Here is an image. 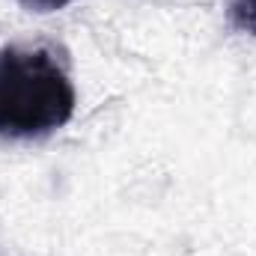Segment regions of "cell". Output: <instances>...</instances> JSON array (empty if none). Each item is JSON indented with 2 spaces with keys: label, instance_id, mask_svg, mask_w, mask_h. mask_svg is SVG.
I'll use <instances>...</instances> for the list:
<instances>
[{
  "label": "cell",
  "instance_id": "obj_1",
  "mask_svg": "<svg viewBox=\"0 0 256 256\" xmlns=\"http://www.w3.org/2000/svg\"><path fill=\"white\" fill-rule=\"evenodd\" d=\"M78 96L48 48H0V137L39 140L63 128Z\"/></svg>",
  "mask_w": 256,
  "mask_h": 256
},
{
  "label": "cell",
  "instance_id": "obj_2",
  "mask_svg": "<svg viewBox=\"0 0 256 256\" xmlns=\"http://www.w3.org/2000/svg\"><path fill=\"white\" fill-rule=\"evenodd\" d=\"M230 24L242 33L256 36V0H230Z\"/></svg>",
  "mask_w": 256,
  "mask_h": 256
},
{
  "label": "cell",
  "instance_id": "obj_3",
  "mask_svg": "<svg viewBox=\"0 0 256 256\" xmlns=\"http://www.w3.org/2000/svg\"><path fill=\"white\" fill-rule=\"evenodd\" d=\"M27 12H39V15H48V12H60L66 9L68 3H74V0H18Z\"/></svg>",
  "mask_w": 256,
  "mask_h": 256
}]
</instances>
